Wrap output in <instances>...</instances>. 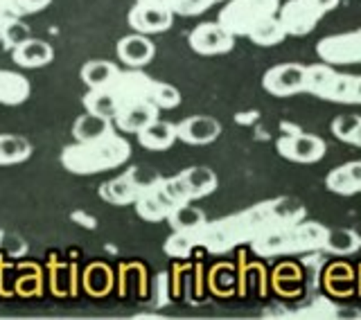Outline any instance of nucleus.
Returning <instances> with one entry per match:
<instances>
[{
	"label": "nucleus",
	"instance_id": "f257e3e1",
	"mask_svg": "<svg viewBox=\"0 0 361 320\" xmlns=\"http://www.w3.org/2000/svg\"><path fill=\"white\" fill-rule=\"evenodd\" d=\"M131 147L129 142L116 135L113 131H106L104 135L93 140H82L63 152L61 160L66 169L75 174H95V171H106L113 167H120L129 160Z\"/></svg>",
	"mask_w": 361,
	"mask_h": 320
},
{
	"label": "nucleus",
	"instance_id": "f03ea898",
	"mask_svg": "<svg viewBox=\"0 0 361 320\" xmlns=\"http://www.w3.org/2000/svg\"><path fill=\"white\" fill-rule=\"evenodd\" d=\"M327 147L325 142L314 133H293V135H282L278 140V154L282 158L291 160V163H300V165H310V163H319L325 156Z\"/></svg>",
	"mask_w": 361,
	"mask_h": 320
},
{
	"label": "nucleus",
	"instance_id": "7ed1b4c3",
	"mask_svg": "<svg viewBox=\"0 0 361 320\" xmlns=\"http://www.w3.org/2000/svg\"><path fill=\"white\" fill-rule=\"evenodd\" d=\"M233 45V32L224 23H201L190 34V48L203 56L231 52Z\"/></svg>",
	"mask_w": 361,
	"mask_h": 320
},
{
	"label": "nucleus",
	"instance_id": "20e7f679",
	"mask_svg": "<svg viewBox=\"0 0 361 320\" xmlns=\"http://www.w3.org/2000/svg\"><path fill=\"white\" fill-rule=\"evenodd\" d=\"M305 79H307V68L300 63H278L264 73L262 86L267 93L276 97L296 95L305 90Z\"/></svg>",
	"mask_w": 361,
	"mask_h": 320
},
{
	"label": "nucleus",
	"instance_id": "39448f33",
	"mask_svg": "<svg viewBox=\"0 0 361 320\" xmlns=\"http://www.w3.org/2000/svg\"><path fill=\"white\" fill-rule=\"evenodd\" d=\"M129 23L140 34H156L172 27V9L167 3H156V0H140L131 9Z\"/></svg>",
	"mask_w": 361,
	"mask_h": 320
},
{
	"label": "nucleus",
	"instance_id": "423d86ee",
	"mask_svg": "<svg viewBox=\"0 0 361 320\" xmlns=\"http://www.w3.org/2000/svg\"><path fill=\"white\" fill-rule=\"evenodd\" d=\"M221 135V124L210 116H192L176 124V138L188 144H210Z\"/></svg>",
	"mask_w": 361,
	"mask_h": 320
},
{
	"label": "nucleus",
	"instance_id": "0eeeda50",
	"mask_svg": "<svg viewBox=\"0 0 361 320\" xmlns=\"http://www.w3.org/2000/svg\"><path fill=\"white\" fill-rule=\"evenodd\" d=\"M158 118V109L147 99H135V101H127L122 104L116 113V124L127 133H135L138 135L147 124L154 122Z\"/></svg>",
	"mask_w": 361,
	"mask_h": 320
},
{
	"label": "nucleus",
	"instance_id": "6e6552de",
	"mask_svg": "<svg viewBox=\"0 0 361 320\" xmlns=\"http://www.w3.org/2000/svg\"><path fill=\"white\" fill-rule=\"evenodd\" d=\"M176 201L169 197L165 192L163 183L161 185H156L152 190L142 192L138 201H135V208H138V214L142 216L145 221H161V219H167L172 210L176 208Z\"/></svg>",
	"mask_w": 361,
	"mask_h": 320
},
{
	"label": "nucleus",
	"instance_id": "1a4fd4ad",
	"mask_svg": "<svg viewBox=\"0 0 361 320\" xmlns=\"http://www.w3.org/2000/svg\"><path fill=\"white\" fill-rule=\"evenodd\" d=\"M156 54V45L154 41L147 37V34H129V37L120 39L118 43V56L131 66V68H142L147 66Z\"/></svg>",
	"mask_w": 361,
	"mask_h": 320
},
{
	"label": "nucleus",
	"instance_id": "9d476101",
	"mask_svg": "<svg viewBox=\"0 0 361 320\" xmlns=\"http://www.w3.org/2000/svg\"><path fill=\"white\" fill-rule=\"evenodd\" d=\"M321 11L316 9L310 0H296V3H291L285 14H282V27L285 32H293V34H305L310 32L314 25H316V18H319Z\"/></svg>",
	"mask_w": 361,
	"mask_h": 320
},
{
	"label": "nucleus",
	"instance_id": "9b49d317",
	"mask_svg": "<svg viewBox=\"0 0 361 320\" xmlns=\"http://www.w3.org/2000/svg\"><path fill=\"white\" fill-rule=\"evenodd\" d=\"M178 178L183 183L190 201L208 197L210 192L217 190V174L210 167H188L180 171Z\"/></svg>",
	"mask_w": 361,
	"mask_h": 320
},
{
	"label": "nucleus",
	"instance_id": "f8f14e48",
	"mask_svg": "<svg viewBox=\"0 0 361 320\" xmlns=\"http://www.w3.org/2000/svg\"><path fill=\"white\" fill-rule=\"evenodd\" d=\"M138 140L145 149H152V152H163L169 149L174 144L176 138V124L172 122H163V120H154L149 122L147 127L138 133Z\"/></svg>",
	"mask_w": 361,
	"mask_h": 320
},
{
	"label": "nucleus",
	"instance_id": "ddd939ff",
	"mask_svg": "<svg viewBox=\"0 0 361 320\" xmlns=\"http://www.w3.org/2000/svg\"><path fill=\"white\" fill-rule=\"evenodd\" d=\"M11 52H14V61L23 68H41L45 63H50L54 56V50L50 43L32 39V37Z\"/></svg>",
	"mask_w": 361,
	"mask_h": 320
},
{
	"label": "nucleus",
	"instance_id": "4468645a",
	"mask_svg": "<svg viewBox=\"0 0 361 320\" xmlns=\"http://www.w3.org/2000/svg\"><path fill=\"white\" fill-rule=\"evenodd\" d=\"M327 237V228L321 223H296L291 226V250H312L323 248Z\"/></svg>",
	"mask_w": 361,
	"mask_h": 320
},
{
	"label": "nucleus",
	"instance_id": "2eb2a0df",
	"mask_svg": "<svg viewBox=\"0 0 361 320\" xmlns=\"http://www.w3.org/2000/svg\"><path fill=\"white\" fill-rule=\"evenodd\" d=\"M167 219L178 233H199L206 228V214H203V210L195 208V205H190V201L178 203Z\"/></svg>",
	"mask_w": 361,
	"mask_h": 320
},
{
	"label": "nucleus",
	"instance_id": "dca6fc26",
	"mask_svg": "<svg viewBox=\"0 0 361 320\" xmlns=\"http://www.w3.org/2000/svg\"><path fill=\"white\" fill-rule=\"evenodd\" d=\"M99 197L104 199L106 203H113V205H129V203L138 201L140 194L131 185V180L127 178V174H122L118 178L106 180L104 185L99 187Z\"/></svg>",
	"mask_w": 361,
	"mask_h": 320
},
{
	"label": "nucleus",
	"instance_id": "f3484780",
	"mask_svg": "<svg viewBox=\"0 0 361 320\" xmlns=\"http://www.w3.org/2000/svg\"><path fill=\"white\" fill-rule=\"evenodd\" d=\"M84 104L88 113H95V116H102L106 120L116 118V113L120 109L116 93L111 90V86L106 88H90V93L84 97Z\"/></svg>",
	"mask_w": 361,
	"mask_h": 320
},
{
	"label": "nucleus",
	"instance_id": "a211bd4d",
	"mask_svg": "<svg viewBox=\"0 0 361 320\" xmlns=\"http://www.w3.org/2000/svg\"><path fill=\"white\" fill-rule=\"evenodd\" d=\"M120 70L116 63L111 61H88L84 68H82V79L90 86V88H106L111 86L113 82L118 79Z\"/></svg>",
	"mask_w": 361,
	"mask_h": 320
},
{
	"label": "nucleus",
	"instance_id": "6ab92c4d",
	"mask_svg": "<svg viewBox=\"0 0 361 320\" xmlns=\"http://www.w3.org/2000/svg\"><path fill=\"white\" fill-rule=\"evenodd\" d=\"M32 154L30 140L20 138V135L3 133L0 135V165H16L27 160Z\"/></svg>",
	"mask_w": 361,
	"mask_h": 320
},
{
	"label": "nucleus",
	"instance_id": "aec40b11",
	"mask_svg": "<svg viewBox=\"0 0 361 320\" xmlns=\"http://www.w3.org/2000/svg\"><path fill=\"white\" fill-rule=\"evenodd\" d=\"M338 75L327 66H312L307 68V79H305V90L319 95V97H330L332 88L336 84Z\"/></svg>",
	"mask_w": 361,
	"mask_h": 320
},
{
	"label": "nucleus",
	"instance_id": "412c9836",
	"mask_svg": "<svg viewBox=\"0 0 361 320\" xmlns=\"http://www.w3.org/2000/svg\"><path fill=\"white\" fill-rule=\"evenodd\" d=\"M361 246L359 237L355 230H348V228H338V230H327L325 244L323 248L332 255H350Z\"/></svg>",
	"mask_w": 361,
	"mask_h": 320
},
{
	"label": "nucleus",
	"instance_id": "4be33fe9",
	"mask_svg": "<svg viewBox=\"0 0 361 320\" xmlns=\"http://www.w3.org/2000/svg\"><path fill=\"white\" fill-rule=\"evenodd\" d=\"M106 131H111V120L95 116V113H84L82 118H77L75 129H73L77 142L99 138V135H104Z\"/></svg>",
	"mask_w": 361,
	"mask_h": 320
},
{
	"label": "nucleus",
	"instance_id": "5701e85b",
	"mask_svg": "<svg viewBox=\"0 0 361 320\" xmlns=\"http://www.w3.org/2000/svg\"><path fill=\"white\" fill-rule=\"evenodd\" d=\"M30 86L23 77L14 73H3L0 70V101H7V104H18L27 97Z\"/></svg>",
	"mask_w": 361,
	"mask_h": 320
},
{
	"label": "nucleus",
	"instance_id": "b1692460",
	"mask_svg": "<svg viewBox=\"0 0 361 320\" xmlns=\"http://www.w3.org/2000/svg\"><path fill=\"white\" fill-rule=\"evenodd\" d=\"M285 34L287 32H285V27H282L280 20H276V18H262V20L253 25L251 41H255L259 45H274V43H280Z\"/></svg>",
	"mask_w": 361,
	"mask_h": 320
},
{
	"label": "nucleus",
	"instance_id": "393cba45",
	"mask_svg": "<svg viewBox=\"0 0 361 320\" xmlns=\"http://www.w3.org/2000/svg\"><path fill=\"white\" fill-rule=\"evenodd\" d=\"M147 101H152L158 111H161V109H174V106H178L180 95H178V90L174 86L152 82L149 84V93H147Z\"/></svg>",
	"mask_w": 361,
	"mask_h": 320
},
{
	"label": "nucleus",
	"instance_id": "a878e982",
	"mask_svg": "<svg viewBox=\"0 0 361 320\" xmlns=\"http://www.w3.org/2000/svg\"><path fill=\"white\" fill-rule=\"evenodd\" d=\"M127 174V178L131 180V185L138 190V194L147 192V190H152L156 185H161L163 183V176L158 174L156 169H149V167H131L124 171Z\"/></svg>",
	"mask_w": 361,
	"mask_h": 320
},
{
	"label": "nucleus",
	"instance_id": "bb28decb",
	"mask_svg": "<svg viewBox=\"0 0 361 320\" xmlns=\"http://www.w3.org/2000/svg\"><path fill=\"white\" fill-rule=\"evenodd\" d=\"M32 37L30 27L20 18H11L3 23V45L9 50L18 48L20 43H25Z\"/></svg>",
	"mask_w": 361,
	"mask_h": 320
},
{
	"label": "nucleus",
	"instance_id": "cd10ccee",
	"mask_svg": "<svg viewBox=\"0 0 361 320\" xmlns=\"http://www.w3.org/2000/svg\"><path fill=\"white\" fill-rule=\"evenodd\" d=\"M325 185H327V190H332L336 194H357L359 192V187L355 185V180H353V176H350L345 165L332 169L325 178Z\"/></svg>",
	"mask_w": 361,
	"mask_h": 320
},
{
	"label": "nucleus",
	"instance_id": "c85d7f7f",
	"mask_svg": "<svg viewBox=\"0 0 361 320\" xmlns=\"http://www.w3.org/2000/svg\"><path fill=\"white\" fill-rule=\"evenodd\" d=\"M359 129H361V116H355V113H343V116L334 118L332 122V133L343 142H353Z\"/></svg>",
	"mask_w": 361,
	"mask_h": 320
},
{
	"label": "nucleus",
	"instance_id": "c756f323",
	"mask_svg": "<svg viewBox=\"0 0 361 320\" xmlns=\"http://www.w3.org/2000/svg\"><path fill=\"white\" fill-rule=\"evenodd\" d=\"M195 233H178L169 239V242L165 244V250L169 255H174V257H185L192 253V246H195Z\"/></svg>",
	"mask_w": 361,
	"mask_h": 320
},
{
	"label": "nucleus",
	"instance_id": "7c9ffc66",
	"mask_svg": "<svg viewBox=\"0 0 361 320\" xmlns=\"http://www.w3.org/2000/svg\"><path fill=\"white\" fill-rule=\"evenodd\" d=\"M52 3V0H14L16 5V11L23 16V14H34V11H41Z\"/></svg>",
	"mask_w": 361,
	"mask_h": 320
},
{
	"label": "nucleus",
	"instance_id": "2f4dec72",
	"mask_svg": "<svg viewBox=\"0 0 361 320\" xmlns=\"http://www.w3.org/2000/svg\"><path fill=\"white\" fill-rule=\"evenodd\" d=\"M20 14L16 11L14 0H0V20H11V18H18Z\"/></svg>",
	"mask_w": 361,
	"mask_h": 320
},
{
	"label": "nucleus",
	"instance_id": "473e14b6",
	"mask_svg": "<svg viewBox=\"0 0 361 320\" xmlns=\"http://www.w3.org/2000/svg\"><path fill=\"white\" fill-rule=\"evenodd\" d=\"M345 167H348V171H350V176H353L355 185H357L359 192H361V160H355V163H348Z\"/></svg>",
	"mask_w": 361,
	"mask_h": 320
},
{
	"label": "nucleus",
	"instance_id": "72a5a7b5",
	"mask_svg": "<svg viewBox=\"0 0 361 320\" xmlns=\"http://www.w3.org/2000/svg\"><path fill=\"white\" fill-rule=\"evenodd\" d=\"M73 216H75V221L84 223L86 228H95V221H88V219H93V216H90V214H86V212H75Z\"/></svg>",
	"mask_w": 361,
	"mask_h": 320
},
{
	"label": "nucleus",
	"instance_id": "f704fd0d",
	"mask_svg": "<svg viewBox=\"0 0 361 320\" xmlns=\"http://www.w3.org/2000/svg\"><path fill=\"white\" fill-rule=\"evenodd\" d=\"M310 3L319 11H325V9H332L336 5V0H310Z\"/></svg>",
	"mask_w": 361,
	"mask_h": 320
},
{
	"label": "nucleus",
	"instance_id": "c9c22d12",
	"mask_svg": "<svg viewBox=\"0 0 361 320\" xmlns=\"http://www.w3.org/2000/svg\"><path fill=\"white\" fill-rule=\"evenodd\" d=\"M353 144H357V147H361V129L357 131V135L353 138Z\"/></svg>",
	"mask_w": 361,
	"mask_h": 320
},
{
	"label": "nucleus",
	"instance_id": "e433bc0d",
	"mask_svg": "<svg viewBox=\"0 0 361 320\" xmlns=\"http://www.w3.org/2000/svg\"><path fill=\"white\" fill-rule=\"evenodd\" d=\"M355 233H357V237H359V242H361V228H355Z\"/></svg>",
	"mask_w": 361,
	"mask_h": 320
},
{
	"label": "nucleus",
	"instance_id": "4c0bfd02",
	"mask_svg": "<svg viewBox=\"0 0 361 320\" xmlns=\"http://www.w3.org/2000/svg\"><path fill=\"white\" fill-rule=\"evenodd\" d=\"M0 242H3V233H0Z\"/></svg>",
	"mask_w": 361,
	"mask_h": 320
}]
</instances>
